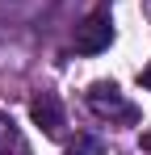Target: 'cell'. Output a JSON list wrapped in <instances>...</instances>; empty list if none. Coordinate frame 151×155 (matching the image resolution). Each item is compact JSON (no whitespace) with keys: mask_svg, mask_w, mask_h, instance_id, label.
<instances>
[{"mask_svg":"<svg viewBox=\"0 0 151 155\" xmlns=\"http://www.w3.org/2000/svg\"><path fill=\"white\" fill-rule=\"evenodd\" d=\"M109 42H113V17H109V8H97L84 25L76 29V51L80 54H101V51H109Z\"/></svg>","mask_w":151,"mask_h":155,"instance_id":"obj_1","label":"cell"},{"mask_svg":"<svg viewBox=\"0 0 151 155\" xmlns=\"http://www.w3.org/2000/svg\"><path fill=\"white\" fill-rule=\"evenodd\" d=\"M88 105L97 109L101 117H122V122H134V105L118 92V84H105V80L92 84V88H88Z\"/></svg>","mask_w":151,"mask_h":155,"instance_id":"obj_2","label":"cell"},{"mask_svg":"<svg viewBox=\"0 0 151 155\" xmlns=\"http://www.w3.org/2000/svg\"><path fill=\"white\" fill-rule=\"evenodd\" d=\"M29 117H34V126H42V134H50V138H59V134H63V105H59V97H55V92L34 97Z\"/></svg>","mask_w":151,"mask_h":155,"instance_id":"obj_3","label":"cell"},{"mask_svg":"<svg viewBox=\"0 0 151 155\" xmlns=\"http://www.w3.org/2000/svg\"><path fill=\"white\" fill-rule=\"evenodd\" d=\"M8 143H13V147H21V143H17V130H13V117H8V113H0V147H8Z\"/></svg>","mask_w":151,"mask_h":155,"instance_id":"obj_4","label":"cell"},{"mask_svg":"<svg viewBox=\"0 0 151 155\" xmlns=\"http://www.w3.org/2000/svg\"><path fill=\"white\" fill-rule=\"evenodd\" d=\"M72 155H101V143L97 138H80V143L72 147Z\"/></svg>","mask_w":151,"mask_h":155,"instance_id":"obj_5","label":"cell"},{"mask_svg":"<svg viewBox=\"0 0 151 155\" xmlns=\"http://www.w3.org/2000/svg\"><path fill=\"white\" fill-rule=\"evenodd\" d=\"M139 80H143V84H147V88H151V67H147V71H143V76H139Z\"/></svg>","mask_w":151,"mask_h":155,"instance_id":"obj_6","label":"cell"},{"mask_svg":"<svg viewBox=\"0 0 151 155\" xmlns=\"http://www.w3.org/2000/svg\"><path fill=\"white\" fill-rule=\"evenodd\" d=\"M143 147H147V151H151V130H147V138H143Z\"/></svg>","mask_w":151,"mask_h":155,"instance_id":"obj_7","label":"cell"},{"mask_svg":"<svg viewBox=\"0 0 151 155\" xmlns=\"http://www.w3.org/2000/svg\"><path fill=\"white\" fill-rule=\"evenodd\" d=\"M147 13H151V0H147Z\"/></svg>","mask_w":151,"mask_h":155,"instance_id":"obj_8","label":"cell"},{"mask_svg":"<svg viewBox=\"0 0 151 155\" xmlns=\"http://www.w3.org/2000/svg\"><path fill=\"white\" fill-rule=\"evenodd\" d=\"M67 155H72V151H67Z\"/></svg>","mask_w":151,"mask_h":155,"instance_id":"obj_9","label":"cell"}]
</instances>
